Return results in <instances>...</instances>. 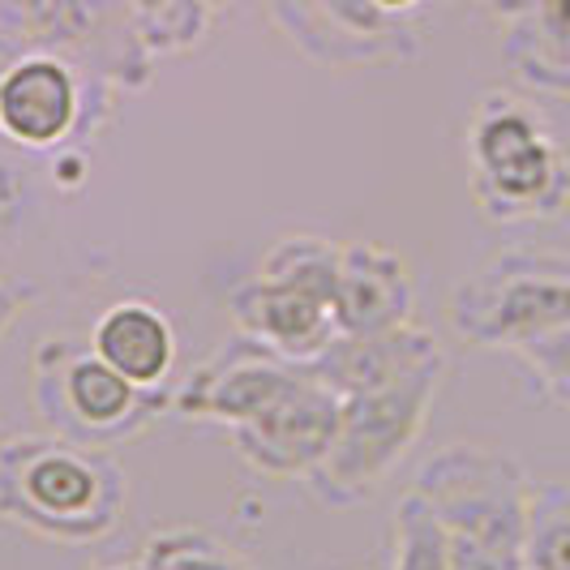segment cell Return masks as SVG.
Returning a JSON list of instances; mask_svg holds the SVG:
<instances>
[{
    "mask_svg": "<svg viewBox=\"0 0 570 570\" xmlns=\"http://www.w3.org/2000/svg\"><path fill=\"white\" fill-rule=\"evenodd\" d=\"M129 485L108 451L57 433L0 442V519L52 544H95L125 519Z\"/></svg>",
    "mask_w": 570,
    "mask_h": 570,
    "instance_id": "obj_1",
    "label": "cell"
},
{
    "mask_svg": "<svg viewBox=\"0 0 570 570\" xmlns=\"http://www.w3.org/2000/svg\"><path fill=\"white\" fill-rule=\"evenodd\" d=\"M412 493L425 498L451 541V570H528L532 481L507 451L451 442L421 463Z\"/></svg>",
    "mask_w": 570,
    "mask_h": 570,
    "instance_id": "obj_2",
    "label": "cell"
},
{
    "mask_svg": "<svg viewBox=\"0 0 570 570\" xmlns=\"http://www.w3.org/2000/svg\"><path fill=\"white\" fill-rule=\"evenodd\" d=\"M468 189L493 224L570 210V150L523 90H485L468 120Z\"/></svg>",
    "mask_w": 570,
    "mask_h": 570,
    "instance_id": "obj_3",
    "label": "cell"
},
{
    "mask_svg": "<svg viewBox=\"0 0 570 570\" xmlns=\"http://www.w3.org/2000/svg\"><path fill=\"white\" fill-rule=\"evenodd\" d=\"M451 331L468 347L519 352L570 326V254L514 245L476 271H468L451 292Z\"/></svg>",
    "mask_w": 570,
    "mask_h": 570,
    "instance_id": "obj_4",
    "label": "cell"
},
{
    "mask_svg": "<svg viewBox=\"0 0 570 570\" xmlns=\"http://www.w3.org/2000/svg\"><path fill=\"white\" fill-rule=\"evenodd\" d=\"M30 395L35 412L57 438L82 446H116L138 438L171 412V395L142 391L116 373L90 343L43 340L30 356Z\"/></svg>",
    "mask_w": 570,
    "mask_h": 570,
    "instance_id": "obj_5",
    "label": "cell"
},
{
    "mask_svg": "<svg viewBox=\"0 0 570 570\" xmlns=\"http://www.w3.org/2000/svg\"><path fill=\"white\" fill-rule=\"evenodd\" d=\"M442 377L446 370H429L400 386L340 400L335 442L305 481L322 507H361L391 481V472L425 433Z\"/></svg>",
    "mask_w": 570,
    "mask_h": 570,
    "instance_id": "obj_6",
    "label": "cell"
},
{
    "mask_svg": "<svg viewBox=\"0 0 570 570\" xmlns=\"http://www.w3.org/2000/svg\"><path fill=\"white\" fill-rule=\"evenodd\" d=\"M18 57H60L112 82L146 90L155 57L142 48L129 0H0V69Z\"/></svg>",
    "mask_w": 570,
    "mask_h": 570,
    "instance_id": "obj_7",
    "label": "cell"
},
{
    "mask_svg": "<svg viewBox=\"0 0 570 570\" xmlns=\"http://www.w3.org/2000/svg\"><path fill=\"white\" fill-rule=\"evenodd\" d=\"M112 82L60 57H18L0 69V138L27 155H57L95 138L116 108Z\"/></svg>",
    "mask_w": 570,
    "mask_h": 570,
    "instance_id": "obj_8",
    "label": "cell"
},
{
    "mask_svg": "<svg viewBox=\"0 0 570 570\" xmlns=\"http://www.w3.org/2000/svg\"><path fill=\"white\" fill-rule=\"evenodd\" d=\"M287 39L317 65H407L421 57V35L370 0H266Z\"/></svg>",
    "mask_w": 570,
    "mask_h": 570,
    "instance_id": "obj_9",
    "label": "cell"
},
{
    "mask_svg": "<svg viewBox=\"0 0 570 570\" xmlns=\"http://www.w3.org/2000/svg\"><path fill=\"white\" fill-rule=\"evenodd\" d=\"M301 377L305 365H292L257 340L232 331V340L171 391V412L219 429L249 425L271 403L284 400Z\"/></svg>",
    "mask_w": 570,
    "mask_h": 570,
    "instance_id": "obj_10",
    "label": "cell"
},
{
    "mask_svg": "<svg viewBox=\"0 0 570 570\" xmlns=\"http://www.w3.org/2000/svg\"><path fill=\"white\" fill-rule=\"evenodd\" d=\"M340 429V395L326 391L317 377H305L271 403L249 425L228 429L232 451L271 481H309L314 468L326 459Z\"/></svg>",
    "mask_w": 570,
    "mask_h": 570,
    "instance_id": "obj_11",
    "label": "cell"
},
{
    "mask_svg": "<svg viewBox=\"0 0 570 570\" xmlns=\"http://www.w3.org/2000/svg\"><path fill=\"white\" fill-rule=\"evenodd\" d=\"M305 370L340 400H352V395L400 386L416 373L446 370V352L429 326L407 322L382 335H335L314 361H305Z\"/></svg>",
    "mask_w": 570,
    "mask_h": 570,
    "instance_id": "obj_12",
    "label": "cell"
},
{
    "mask_svg": "<svg viewBox=\"0 0 570 570\" xmlns=\"http://www.w3.org/2000/svg\"><path fill=\"white\" fill-rule=\"evenodd\" d=\"M416 314V279L400 249L352 240L343 245L340 284L331 301L335 335H382Z\"/></svg>",
    "mask_w": 570,
    "mask_h": 570,
    "instance_id": "obj_13",
    "label": "cell"
},
{
    "mask_svg": "<svg viewBox=\"0 0 570 570\" xmlns=\"http://www.w3.org/2000/svg\"><path fill=\"white\" fill-rule=\"evenodd\" d=\"M224 309L240 335L271 347L275 356H284L292 365L314 361L317 352L335 340V317H331L326 301H317L301 287L262 279L257 271L224 296Z\"/></svg>",
    "mask_w": 570,
    "mask_h": 570,
    "instance_id": "obj_14",
    "label": "cell"
},
{
    "mask_svg": "<svg viewBox=\"0 0 570 570\" xmlns=\"http://www.w3.org/2000/svg\"><path fill=\"white\" fill-rule=\"evenodd\" d=\"M90 347L125 373L142 391H164L171 365H176V326L171 317L150 301H116L90 326Z\"/></svg>",
    "mask_w": 570,
    "mask_h": 570,
    "instance_id": "obj_15",
    "label": "cell"
},
{
    "mask_svg": "<svg viewBox=\"0 0 570 570\" xmlns=\"http://www.w3.org/2000/svg\"><path fill=\"white\" fill-rule=\"evenodd\" d=\"M507 65L537 90L570 95V0H532L507 22Z\"/></svg>",
    "mask_w": 570,
    "mask_h": 570,
    "instance_id": "obj_16",
    "label": "cell"
},
{
    "mask_svg": "<svg viewBox=\"0 0 570 570\" xmlns=\"http://www.w3.org/2000/svg\"><path fill=\"white\" fill-rule=\"evenodd\" d=\"M340 262H343V245L317 236V232H296V236H284L275 240L262 262H257V275L262 279H275V284L301 287L317 301H335V284H340Z\"/></svg>",
    "mask_w": 570,
    "mask_h": 570,
    "instance_id": "obj_17",
    "label": "cell"
},
{
    "mask_svg": "<svg viewBox=\"0 0 570 570\" xmlns=\"http://www.w3.org/2000/svg\"><path fill=\"white\" fill-rule=\"evenodd\" d=\"M138 39L150 57H189L210 35L215 9L206 0H129Z\"/></svg>",
    "mask_w": 570,
    "mask_h": 570,
    "instance_id": "obj_18",
    "label": "cell"
},
{
    "mask_svg": "<svg viewBox=\"0 0 570 570\" xmlns=\"http://www.w3.org/2000/svg\"><path fill=\"white\" fill-rule=\"evenodd\" d=\"M528 570H570V481L532 485Z\"/></svg>",
    "mask_w": 570,
    "mask_h": 570,
    "instance_id": "obj_19",
    "label": "cell"
},
{
    "mask_svg": "<svg viewBox=\"0 0 570 570\" xmlns=\"http://www.w3.org/2000/svg\"><path fill=\"white\" fill-rule=\"evenodd\" d=\"M142 562L150 570H257L249 558H240L232 544H224L206 528L155 532L142 549Z\"/></svg>",
    "mask_w": 570,
    "mask_h": 570,
    "instance_id": "obj_20",
    "label": "cell"
},
{
    "mask_svg": "<svg viewBox=\"0 0 570 570\" xmlns=\"http://www.w3.org/2000/svg\"><path fill=\"white\" fill-rule=\"evenodd\" d=\"M391 570H451V541L421 493H403L395 507V562Z\"/></svg>",
    "mask_w": 570,
    "mask_h": 570,
    "instance_id": "obj_21",
    "label": "cell"
},
{
    "mask_svg": "<svg viewBox=\"0 0 570 570\" xmlns=\"http://www.w3.org/2000/svg\"><path fill=\"white\" fill-rule=\"evenodd\" d=\"M514 361H519L523 377L532 382V391L544 403L570 412V326H562V331H553V335H544L537 343H528V347H519Z\"/></svg>",
    "mask_w": 570,
    "mask_h": 570,
    "instance_id": "obj_22",
    "label": "cell"
},
{
    "mask_svg": "<svg viewBox=\"0 0 570 570\" xmlns=\"http://www.w3.org/2000/svg\"><path fill=\"white\" fill-rule=\"evenodd\" d=\"M22 155L27 150H18L13 142L0 138V245L22 236V224H27L30 210V176L18 164Z\"/></svg>",
    "mask_w": 570,
    "mask_h": 570,
    "instance_id": "obj_23",
    "label": "cell"
},
{
    "mask_svg": "<svg viewBox=\"0 0 570 570\" xmlns=\"http://www.w3.org/2000/svg\"><path fill=\"white\" fill-rule=\"evenodd\" d=\"M35 301H39V287L0 271V340H4V331L18 322V314H22L27 305H35Z\"/></svg>",
    "mask_w": 570,
    "mask_h": 570,
    "instance_id": "obj_24",
    "label": "cell"
},
{
    "mask_svg": "<svg viewBox=\"0 0 570 570\" xmlns=\"http://www.w3.org/2000/svg\"><path fill=\"white\" fill-rule=\"evenodd\" d=\"M485 4L502 18V22H514V18H523V13L532 9V0H485Z\"/></svg>",
    "mask_w": 570,
    "mask_h": 570,
    "instance_id": "obj_25",
    "label": "cell"
},
{
    "mask_svg": "<svg viewBox=\"0 0 570 570\" xmlns=\"http://www.w3.org/2000/svg\"><path fill=\"white\" fill-rule=\"evenodd\" d=\"M373 9H382V13H391V18H407V13H416L425 0H370Z\"/></svg>",
    "mask_w": 570,
    "mask_h": 570,
    "instance_id": "obj_26",
    "label": "cell"
},
{
    "mask_svg": "<svg viewBox=\"0 0 570 570\" xmlns=\"http://www.w3.org/2000/svg\"><path fill=\"white\" fill-rule=\"evenodd\" d=\"M104 570H150V567H146L142 558H138V562H125V567H104Z\"/></svg>",
    "mask_w": 570,
    "mask_h": 570,
    "instance_id": "obj_27",
    "label": "cell"
},
{
    "mask_svg": "<svg viewBox=\"0 0 570 570\" xmlns=\"http://www.w3.org/2000/svg\"><path fill=\"white\" fill-rule=\"evenodd\" d=\"M206 4H210V9H215V13H224V9H232V4H236V0H206Z\"/></svg>",
    "mask_w": 570,
    "mask_h": 570,
    "instance_id": "obj_28",
    "label": "cell"
}]
</instances>
